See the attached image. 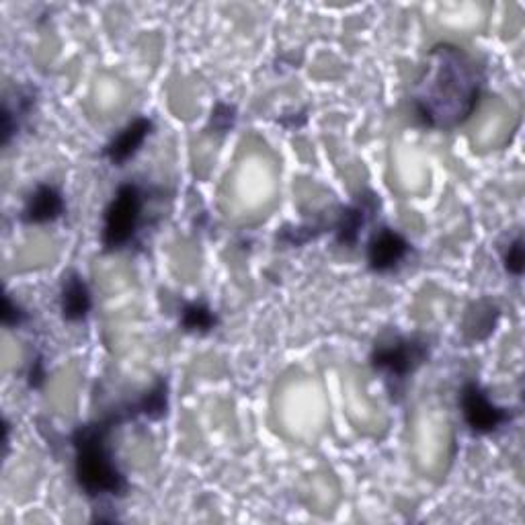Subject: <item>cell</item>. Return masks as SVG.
Returning <instances> with one entry per match:
<instances>
[{
    "label": "cell",
    "instance_id": "obj_16",
    "mask_svg": "<svg viewBox=\"0 0 525 525\" xmlns=\"http://www.w3.org/2000/svg\"><path fill=\"white\" fill-rule=\"evenodd\" d=\"M25 320V312L13 304V300L7 296L5 298V312H3V322L7 327H19Z\"/></svg>",
    "mask_w": 525,
    "mask_h": 525
},
{
    "label": "cell",
    "instance_id": "obj_13",
    "mask_svg": "<svg viewBox=\"0 0 525 525\" xmlns=\"http://www.w3.org/2000/svg\"><path fill=\"white\" fill-rule=\"evenodd\" d=\"M216 322V314L206 304H187L181 314V327L189 333H210Z\"/></svg>",
    "mask_w": 525,
    "mask_h": 525
},
{
    "label": "cell",
    "instance_id": "obj_7",
    "mask_svg": "<svg viewBox=\"0 0 525 525\" xmlns=\"http://www.w3.org/2000/svg\"><path fill=\"white\" fill-rule=\"evenodd\" d=\"M376 210H378V197L372 191H363L357 197L355 204H351L341 212L335 230H337V240L343 247L357 245L361 228L368 224V220L376 214Z\"/></svg>",
    "mask_w": 525,
    "mask_h": 525
},
{
    "label": "cell",
    "instance_id": "obj_17",
    "mask_svg": "<svg viewBox=\"0 0 525 525\" xmlns=\"http://www.w3.org/2000/svg\"><path fill=\"white\" fill-rule=\"evenodd\" d=\"M44 380V370H42V361H35V368H31V374H29V382L31 386H39Z\"/></svg>",
    "mask_w": 525,
    "mask_h": 525
},
{
    "label": "cell",
    "instance_id": "obj_10",
    "mask_svg": "<svg viewBox=\"0 0 525 525\" xmlns=\"http://www.w3.org/2000/svg\"><path fill=\"white\" fill-rule=\"evenodd\" d=\"M60 304H62V316H64L68 322L85 320L87 314L91 312L93 298H91L89 286L85 284V279L80 277L76 271L64 273Z\"/></svg>",
    "mask_w": 525,
    "mask_h": 525
},
{
    "label": "cell",
    "instance_id": "obj_2",
    "mask_svg": "<svg viewBox=\"0 0 525 525\" xmlns=\"http://www.w3.org/2000/svg\"><path fill=\"white\" fill-rule=\"evenodd\" d=\"M136 417L132 407L126 413L115 411L109 417L80 425L72 435V446L76 452L74 474L80 491L91 499L99 497H121L128 491V480L115 464L109 435L115 425Z\"/></svg>",
    "mask_w": 525,
    "mask_h": 525
},
{
    "label": "cell",
    "instance_id": "obj_15",
    "mask_svg": "<svg viewBox=\"0 0 525 525\" xmlns=\"http://www.w3.org/2000/svg\"><path fill=\"white\" fill-rule=\"evenodd\" d=\"M234 113H236V111H234L232 105L218 103L216 109H214V113H212V124H214V128H216L218 132H226L228 128H232L234 117H236Z\"/></svg>",
    "mask_w": 525,
    "mask_h": 525
},
{
    "label": "cell",
    "instance_id": "obj_9",
    "mask_svg": "<svg viewBox=\"0 0 525 525\" xmlns=\"http://www.w3.org/2000/svg\"><path fill=\"white\" fill-rule=\"evenodd\" d=\"M64 197L52 185H39L27 199L23 220L27 224H46L54 222L64 214Z\"/></svg>",
    "mask_w": 525,
    "mask_h": 525
},
{
    "label": "cell",
    "instance_id": "obj_11",
    "mask_svg": "<svg viewBox=\"0 0 525 525\" xmlns=\"http://www.w3.org/2000/svg\"><path fill=\"white\" fill-rule=\"evenodd\" d=\"M499 308L491 300H480L472 304L464 318V333L470 341L489 339L497 327Z\"/></svg>",
    "mask_w": 525,
    "mask_h": 525
},
{
    "label": "cell",
    "instance_id": "obj_14",
    "mask_svg": "<svg viewBox=\"0 0 525 525\" xmlns=\"http://www.w3.org/2000/svg\"><path fill=\"white\" fill-rule=\"evenodd\" d=\"M525 255H523V240L521 236H517L515 240L509 242V249L505 251V257H503V263H505V269L519 277L523 273V267H525Z\"/></svg>",
    "mask_w": 525,
    "mask_h": 525
},
{
    "label": "cell",
    "instance_id": "obj_1",
    "mask_svg": "<svg viewBox=\"0 0 525 525\" xmlns=\"http://www.w3.org/2000/svg\"><path fill=\"white\" fill-rule=\"evenodd\" d=\"M484 87V68L462 48L439 44L413 89V107L427 128L452 130L474 113Z\"/></svg>",
    "mask_w": 525,
    "mask_h": 525
},
{
    "label": "cell",
    "instance_id": "obj_8",
    "mask_svg": "<svg viewBox=\"0 0 525 525\" xmlns=\"http://www.w3.org/2000/svg\"><path fill=\"white\" fill-rule=\"evenodd\" d=\"M154 124L148 117H138L132 124H128L124 130H121L103 150V154L109 158V163L115 167H121L124 163L140 150L144 140L150 136Z\"/></svg>",
    "mask_w": 525,
    "mask_h": 525
},
{
    "label": "cell",
    "instance_id": "obj_12",
    "mask_svg": "<svg viewBox=\"0 0 525 525\" xmlns=\"http://www.w3.org/2000/svg\"><path fill=\"white\" fill-rule=\"evenodd\" d=\"M169 386L165 380H158L138 402L136 411L138 415H144L152 421L163 419L167 415V405H169Z\"/></svg>",
    "mask_w": 525,
    "mask_h": 525
},
{
    "label": "cell",
    "instance_id": "obj_3",
    "mask_svg": "<svg viewBox=\"0 0 525 525\" xmlns=\"http://www.w3.org/2000/svg\"><path fill=\"white\" fill-rule=\"evenodd\" d=\"M142 208L144 193L136 183H124L117 187L103 218L101 242L105 249L113 251L128 245L140 226Z\"/></svg>",
    "mask_w": 525,
    "mask_h": 525
},
{
    "label": "cell",
    "instance_id": "obj_5",
    "mask_svg": "<svg viewBox=\"0 0 525 525\" xmlns=\"http://www.w3.org/2000/svg\"><path fill=\"white\" fill-rule=\"evenodd\" d=\"M460 407L468 427L478 433H493L499 427L511 423L513 413L503 409L489 398V394L480 388L478 382H466L460 394Z\"/></svg>",
    "mask_w": 525,
    "mask_h": 525
},
{
    "label": "cell",
    "instance_id": "obj_4",
    "mask_svg": "<svg viewBox=\"0 0 525 525\" xmlns=\"http://www.w3.org/2000/svg\"><path fill=\"white\" fill-rule=\"evenodd\" d=\"M429 359V345L417 337L392 335L380 339L372 351V366L392 380H407Z\"/></svg>",
    "mask_w": 525,
    "mask_h": 525
},
{
    "label": "cell",
    "instance_id": "obj_6",
    "mask_svg": "<svg viewBox=\"0 0 525 525\" xmlns=\"http://www.w3.org/2000/svg\"><path fill=\"white\" fill-rule=\"evenodd\" d=\"M411 251L409 240L392 228H380L368 247V263L372 271H392Z\"/></svg>",
    "mask_w": 525,
    "mask_h": 525
}]
</instances>
